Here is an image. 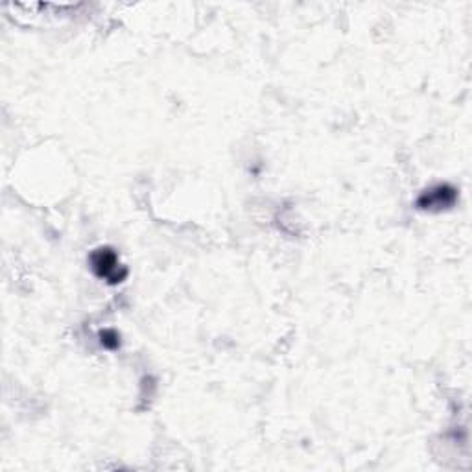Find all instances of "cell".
Instances as JSON below:
<instances>
[{
	"mask_svg": "<svg viewBox=\"0 0 472 472\" xmlns=\"http://www.w3.org/2000/svg\"><path fill=\"white\" fill-rule=\"evenodd\" d=\"M102 343L107 349H116V347L120 345V340H118V334H116L115 330H105V332H102Z\"/></svg>",
	"mask_w": 472,
	"mask_h": 472,
	"instance_id": "obj_3",
	"label": "cell"
},
{
	"mask_svg": "<svg viewBox=\"0 0 472 472\" xmlns=\"http://www.w3.org/2000/svg\"><path fill=\"white\" fill-rule=\"evenodd\" d=\"M456 201V190L451 187H437L434 190H430L428 194H424L423 198L419 199V205L423 209L428 207H451Z\"/></svg>",
	"mask_w": 472,
	"mask_h": 472,
	"instance_id": "obj_2",
	"label": "cell"
},
{
	"mask_svg": "<svg viewBox=\"0 0 472 472\" xmlns=\"http://www.w3.org/2000/svg\"><path fill=\"white\" fill-rule=\"evenodd\" d=\"M93 269L98 277H105L111 282H120L126 273H118V258L111 249H98L93 255Z\"/></svg>",
	"mask_w": 472,
	"mask_h": 472,
	"instance_id": "obj_1",
	"label": "cell"
}]
</instances>
